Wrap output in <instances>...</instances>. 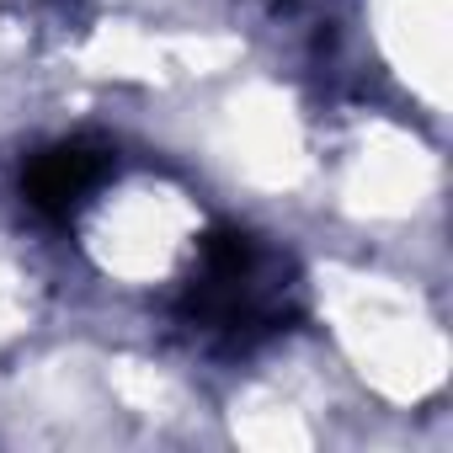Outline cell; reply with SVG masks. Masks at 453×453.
I'll return each instance as SVG.
<instances>
[{
    "mask_svg": "<svg viewBox=\"0 0 453 453\" xmlns=\"http://www.w3.org/2000/svg\"><path fill=\"white\" fill-rule=\"evenodd\" d=\"M304 320L342 368L384 448H448V278L395 257L304 246Z\"/></svg>",
    "mask_w": 453,
    "mask_h": 453,
    "instance_id": "1",
    "label": "cell"
}]
</instances>
